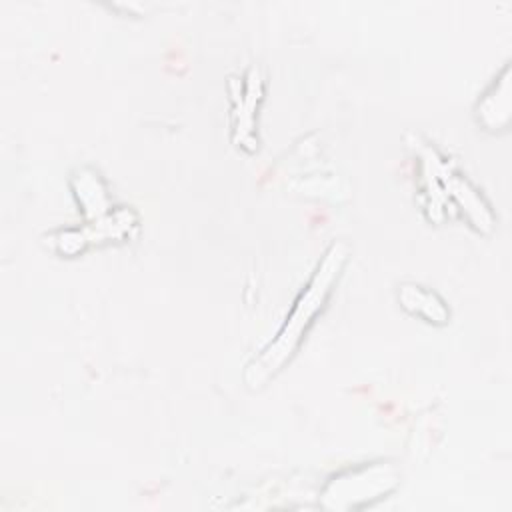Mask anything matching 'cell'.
Returning <instances> with one entry per match:
<instances>
[{"instance_id": "6da1fadb", "label": "cell", "mask_w": 512, "mask_h": 512, "mask_svg": "<svg viewBox=\"0 0 512 512\" xmlns=\"http://www.w3.org/2000/svg\"><path fill=\"white\" fill-rule=\"evenodd\" d=\"M346 260V248L340 242H334L326 256L322 258L314 278L306 286V290L300 294L296 306L292 308L290 318L278 332V336L262 350L258 358L248 366L244 380L250 388L262 386L270 376H274L282 364L292 356L296 346L300 344V338L306 330V326L312 322L314 314L322 308L334 280L340 274V268Z\"/></svg>"}]
</instances>
